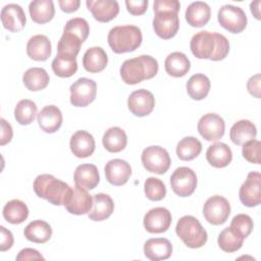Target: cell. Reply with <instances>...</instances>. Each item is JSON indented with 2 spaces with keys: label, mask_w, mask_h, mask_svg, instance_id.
Returning a JSON list of instances; mask_svg holds the SVG:
<instances>
[{
  "label": "cell",
  "mask_w": 261,
  "mask_h": 261,
  "mask_svg": "<svg viewBox=\"0 0 261 261\" xmlns=\"http://www.w3.org/2000/svg\"><path fill=\"white\" fill-rule=\"evenodd\" d=\"M190 48L193 55L199 59L219 61L227 56L229 43L228 40L219 33L202 31L192 37Z\"/></svg>",
  "instance_id": "1"
},
{
  "label": "cell",
  "mask_w": 261,
  "mask_h": 261,
  "mask_svg": "<svg viewBox=\"0 0 261 261\" xmlns=\"http://www.w3.org/2000/svg\"><path fill=\"white\" fill-rule=\"evenodd\" d=\"M158 72V62L150 55L126 59L120 67V76L127 85H136L154 77Z\"/></svg>",
  "instance_id": "2"
},
{
  "label": "cell",
  "mask_w": 261,
  "mask_h": 261,
  "mask_svg": "<svg viewBox=\"0 0 261 261\" xmlns=\"http://www.w3.org/2000/svg\"><path fill=\"white\" fill-rule=\"evenodd\" d=\"M34 191L38 197L46 199L53 205L60 206L67 202L72 189L66 182L45 173L38 175L34 180Z\"/></svg>",
  "instance_id": "3"
},
{
  "label": "cell",
  "mask_w": 261,
  "mask_h": 261,
  "mask_svg": "<svg viewBox=\"0 0 261 261\" xmlns=\"http://www.w3.org/2000/svg\"><path fill=\"white\" fill-rule=\"evenodd\" d=\"M141 30L132 24L117 25L112 28L107 37L108 44L112 51L117 54L135 51L142 43Z\"/></svg>",
  "instance_id": "4"
},
{
  "label": "cell",
  "mask_w": 261,
  "mask_h": 261,
  "mask_svg": "<svg viewBox=\"0 0 261 261\" xmlns=\"http://www.w3.org/2000/svg\"><path fill=\"white\" fill-rule=\"evenodd\" d=\"M175 232L184 244L192 249L201 248L208 239L207 231L200 221L192 215H185L179 218L175 226Z\"/></svg>",
  "instance_id": "5"
},
{
  "label": "cell",
  "mask_w": 261,
  "mask_h": 261,
  "mask_svg": "<svg viewBox=\"0 0 261 261\" xmlns=\"http://www.w3.org/2000/svg\"><path fill=\"white\" fill-rule=\"evenodd\" d=\"M141 160L147 171L163 174L170 167V156L168 152L160 146H150L143 150Z\"/></svg>",
  "instance_id": "6"
},
{
  "label": "cell",
  "mask_w": 261,
  "mask_h": 261,
  "mask_svg": "<svg viewBox=\"0 0 261 261\" xmlns=\"http://www.w3.org/2000/svg\"><path fill=\"white\" fill-rule=\"evenodd\" d=\"M217 18L220 25L232 34H239L247 27V15L239 6L229 4L221 6Z\"/></svg>",
  "instance_id": "7"
},
{
  "label": "cell",
  "mask_w": 261,
  "mask_h": 261,
  "mask_svg": "<svg viewBox=\"0 0 261 261\" xmlns=\"http://www.w3.org/2000/svg\"><path fill=\"white\" fill-rule=\"evenodd\" d=\"M203 214L209 223L213 225H220L227 220L230 214L229 202L222 196H212L205 202Z\"/></svg>",
  "instance_id": "8"
},
{
  "label": "cell",
  "mask_w": 261,
  "mask_h": 261,
  "mask_svg": "<svg viewBox=\"0 0 261 261\" xmlns=\"http://www.w3.org/2000/svg\"><path fill=\"white\" fill-rule=\"evenodd\" d=\"M70 103L75 107H85L92 103L97 94V85L93 80L81 77L69 88Z\"/></svg>",
  "instance_id": "9"
},
{
  "label": "cell",
  "mask_w": 261,
  "mask_h": 261,
  "mask_svg": "<svg viewBox=\"0 0 261 261\" xmlns=\"http://www.w3.org/2000/svg\"><path fill=\"white\" fill-rule=\"evenodd\" d=\"M170 186L177 196H191L197 187V175L189 167H178L170 176Z\"/></svg>",
  "instance_id": "10"
},
{
  "label": "cell",
  "mask_w": 261,
  "mask_h": 261,
  "mask_svg": "<svg viewBox=\"0 0 261 261\" xmlns=\"http://www.w3.org/2000/svg\"><path fill=\"white\" fill-rule=\"evenodd\" d=\"M153 29L155 34L161 39L168 40L174 37L179 29L178 12L175 11H156L154 12Z\"/></svg>",
  "instance_id": "11"
},
{
  "label": "cell",
  "mask_w": 261,
  "mask_h": 261,
  "mask_svg": "<svg viewBox=\"0 0 261 261\" xmlns=\"http://www.w3.org/2000/svg\"><path fill=\"white\" fill-rule=\"evenodd\" d=\"M197 128L206 141L214 142L223 137L225 123L223 118L218 114L207 113L199 119Z\"/></svg>",
  "instance_id": "12"
},
{
  "label": "cell",
  "mask_w": 261,
  "mask_h": 261,
  "mask_svg": "<svg viewBox=\"0 0 261 261\" xmlns=\"http://www.w3.org/2000/svg\"><path fill=\"white\" fill-rule=\"evenodd\" d=\"M261 175L257 171L248 173L245 182L241 186L239 196L241 202L247 207L258 206L261 202Z\"/></svg>",
  "instance_id": "13"
},
{
  "label": "cell",
  "mask_w": 261,
  "mask_h": 261,
  "mask_svg": "<svg viewBox=\"0 0 261 261\" xmlns=\"http://www.w3.org/2000/svg\"><path fill=\"white\" fill-rule=\"evenodd\" d=\"M127 106L134 115L143 117L153 111L155 106V98L150 91L140 89L134 91L129 95L127 99Z\"/></svg>",
  "instance_id": "14"
},
{
  "label": "cell",
  "mask_w": 261,
  "mask_h": 261,
  "mask_svg": "<svg viewBox=\"0 0 261 261\" xmlns=\"http://www.w3.org/2000/svg\"><path fill=\"white\" fill-rule=\"evenodd\" d=\"M171 223V213L164 207H156L149 210L144 216V226L151 233L166 231Z\"/></svg>",
  "instance_id": "15"
},
{
  "label": "cell",
  "mask_w": 261,
  "mask_h": 261,
  "mask_svg": "<svg viewBox=\"0 0 261 261\" xmlns=\"http://www.w3.org/2000/svg\"><path fill=\"white\" fill-rule=\"evenodd\" d=\"M64 206L69 213L83 215L90 212L93 206V197H91L86 189L75 186Z\"/></svg>",
  "instance_id": "16"
},
{
  "label": "cell",
  "mask_w": 261,
  "mask_h": 261,
  "mask_svg": "<svg viewBox=\"0 0 261 261\" xmlns=\"http://www.w3.org/2000/svg\"><path fill=\"white\" fill-rule=\"evenodd\" d=\"M1 20L3 27L13 33L21 31L27 22L23 9L15 3L7 4L2 8Z\"/></svg>",
  "instance_id": "17"
},
{
  "label": "cell",
  "mask_w": 261,
  "mask_h": 261,
  "mask_svg": "<svg viewBox=\"0 0 261 261\" xmlns=\"http://www.w3.org/2000/svg\"><path fill=\"white\" fill-rule=\"evenodd\" d=\"M86 4L94 18L100 22L110 21L119 12L118 2L114 0H87Z\"/></svg>",
  "instance_id": "18"
},
{
  "label": "cell",
  "mask_w": 261,
  "mask_h": 261,
  "mask_svg": "<svg viewBox=\"0 0 261 261\" xmlns=\"http://www.w3.org/2000/svg\"><path fill=\"white\" fill-rule=\"evenodd\" d=\"M106 179L113 186H122L127 182L130 174V165L122 159H112L105 165Z\"/></svg>",
  "instance_id": "19"
},
{
  "label": "cell",
  "mask_w": 261,
  "mask_h": 261,
  "mask_svg": "<svg viewBox=\"0 0 261 261\" xmlns=\"http://www.w3.org/2000/svg\"><path fill=\"white\" fill-rule=\"evenodd\" d=\"M69 147L75 157L87 158L95 151V140L90 133L77 130L71 136Z\"/></svg>",
  "instance_id": "20"
},
{
  "label": "cell",
  "mask_w": 261,
  "mask_h": 261,
  "mask_svg": "<svg viewBox=\"0 0 261 261\" xmlns=\"http://www.w3.org/2000/svg\"><path fill=\"white\" fill-rule=\"evenodd\" d=\"M172 253L171 243L164 238L150 239L144 244V254L152 261L168 259Z\"/></svg>",
  "instance_id": "21"
},
{
  "label": "cell",
  "mask_w": 261,
  "mask_h": 261,
  "mask_svg": "<svg viewBox=\"0 0 261 261\" xmlns=\"http://www.w3.org/2000/svg\"><path fill=\"white\" fill-rule=\"evenodd\" d=\"M38 123L42 130L47 134L55 133L62 123V113L55 105L45 106L38 113Z\"/></svg>",
  "instance_id": "22"
},
{
  "label": "cell",
  "mask_w": 261,
  "mask_h": 261,
  "mask_svg": "<svg viewBox=\"0 0 261 261\" xmlns=\"http://www.w3.org/2000/svg\"><path fill=\"white\" fill-rule=\"evenodd\" d=\"M114 210V203L107 194L99 193L93 196V206L88 213L91 220L102 221L108 218Z\"/></svg>",
  "instance_id": "23"
},
{
  "label": "cell",
  "mask_w": 261,
  "mask_h": 261,
  "mask_svg": "<svg viewBox=\"0 0 261 261\" xmlns=\"http://www.w3.org/2000/svg\"><path fill=\"white\" fill-rule=\"evenodd\" d=\"M27 54L36 61H45L51 55V42L45 35L33 36L27 44Z\"/></svg>",
  "instance_id": "24"
},
{
  "label": "cell",
  "mask_w": 261,
  "mask_h": 261,
  "mask_svg": "<svg viewBox=\"0 0 261 261\" xmlns=\"http://www.w3.org/2000/svg\"><path fill=\"white\" fill-rule=\"evenodd\" d=\"M73 179L75 186L86 190H93L99 184L100 176L94 164H81L74 170Z\"/></svg>",
  "instance_id": "25"
},
{
  "label": "cell",
  "mask_w": 261,
  "mask_h": 261,
  "mask_svg": "<svg viewBox=\"0 0 261 261\" xmlns=\"http://www.w3.org/2000/svg\"><path fill=\"white\" fill-rule=\"evenodd\" d=\"M211 10L207 3L196 1L191 3L186 10V19L194 28L204 27L210 19Z\"/></svg>",
  "instance_id": "26"
},
{
  "label": "cell",
  "mask_w": 261,
  "mask_h": 261,
  "mask_svg": "<svg viewBox=\"0 0 261 261\" xmlns=\"http://www.w3.org/2000/svg\"><path fill=\"white\" fill-rule=\"evenodd\" d=\"M206 159L213 167L222 168L230 163L232 153L226 144L221 142L214 143L207 149Z\"/></svg>",
  "instance_id": "27"
},
{
  "label": "cell",
  "mask_w": 261,
  "mask_h": 261,
  "mask_svg": "<svg viewBox=\"0 0 261 261\" xmlns=\"http://www.w3.org/2000/svg\"><path fill=\"white\" fill-rule=\"evenodd\" d=\"M108 62V57L104 49L101 47L89 48L83 57L84 68L92 73L102 71Z\"/></svg>",
  "instance_id": "28"
},
{
  "label": "cell",
  "mask_w": 261,
  "mask_h": 261,
  "mask_svg": "<svg viewBox=\"0 0 261 261\" xmlns=\"http://www.w3.org/2000/svg\"><path fill=\"white\" fill-rule=\"evenodd\" d=\"M164 67L169 75L180 77L188 73L191 68V62L186 54L181 52H172L166 57Z\"/></svg>",
  "instance_id": "29"
},
{
  "label": "cell",
  "mask_w": 261,
  "mask_h": 261,
  "mask_svg": "<svg viewBox=\"0 0 261 261\" xmlns=\"http://www.w3.org/2000/svg\"><path fill=\"white\" fill-rule=\"evenodd\" d=\"M23 234L27 240L33 243L44 244L50 240L52 236V228L48 222L38 219L30 222L24 227Z\"/></svg>",
  "instance_id": "30"
},
{
  "label": "cell",
  "mask_w": 261,
  "mask_h": 261,
  "mask_svg": "<svg viewBox=\"0 0 261 261\" xmlns=\"http://www.w3.org/2000/svg\"><path fill=\"white\" fill-rule=\"evenodd\" d=\"M257 136V128L253 122L247 119L237 121L230 128L229 137L233 144L244 145L246 142L254 140Z\"/></svg>",
  "instance_id": "31"
},
{
  "label": "cell",
  "mask_w": 261,
  "mask_h": 261,
  "mask_svg": "<svg viewBox=\"0 0 261 261\" xmlns=\"http://www.w3.org/2000/svg\"><path fill=\"white\" fill-rule=\"evenodd\" d=\"M29 11L32 19L37 23H46L50 21L54 14V3L51 0H35L29 5Z\"/></svg>",
  "instance_id": "32"
},
{
  "label": "cell",
  "mask_w": 261,
  "mask_h": 261,
  "mask_svg": "<svg viewBox=\"0 0 261 261\" xmlns=\"http://www.w3.org/2000/svg\"><path fill=\"white\" fill-rule=\"evenodd\" d=\"M102 143L108 152L117 153L125 148L127 144V137L122 128L113 126L105 132L102 138Z\"/></svg>",
  "instance_id": "33"
},
{
  "label": "cell",
  "mask_w": 261,
  "mask_h": 261,
  "mask_svg": "<svg viewBox=\"0 0 261 261\" xmlns=\"http://www.w3.org/2000/svg\"><path fill=\"white\" fill-rule=\"evenodd\" d=\"M49 74L44 68L32 67L29 68L22 76V82L28 90L36 92L45 89L49 84Z\"/></svg>",
  "instance_id": "34"
},
{
  "label": "cell",
  "mask_w": 261,
  "mask_h": 261,
  "mask_svg": "<svg viewBox=\"0 0 261 261\" xmlns=\"http://www.w3.org/2000/svg\"><path fill=\"white\" fill-rule=\"evenodd\" d=\"M29 216V208L24 202L14 199L7 202L3 208V217L12 224L23 222Z\"/></svg>",
  "instance_id": "35"
},
{
  "label": "cell",
  "mask_w": 261,
  "mask_h": 261,
  "mask_svg": "<svg viewBox=\"0 0 261 261\" xmlns=\"http://www.w3.org/2000/svg\"><path fill=\"white\" fill-rule=\"evenodd\" d=\"M210 81L203 73L192 75L187 82V92L193 100H203L209 93Z\"/></svg>",
  "instance_id": "36"
},
{
  "label": "cell",
  "mask_w": 261,
  "mask_h": 261,
  "mask_svg": "<svg viewBox=\"0 0 261 261\" xmlns=\"http://www.w3.org/2000/svg\"><path fill=\"white\" fill-rule=\"evenodd\" d=\"M202 151L201 142L194 137L181 139L176 146V155L180 160L190 161L195 159Z\"/></svg>",
  "instance_id": "37"
},
{
  "label": "cell",
  "mask_w": 261,
  "mask_h": 261,
  "mask_svg": "<svg viewBox=\"0 0 261 261\" xmlns=\"http://www.w3.org/2000/svg\"><path fill=\"white\" fill-rule=\"evenodd\" d=\"M38 115V108L35 102L29 99L20 100L14 109V117L21 125H28L34 121Z\"/></svg>",
  "instance_id": "38"
},
{
  "label": "cell",
  "mask_w": 261,
  "mask_h": 261,
  "mask_svg": "<svg viewBox=\"0 0 261 261\" xmlns=\"http://www.w3.org/2000/svg\"><path fill=\"white\" fill-rule=\"evenodd\" d=\"M52 69L54 73L60 77H69L77 70L76 57L57 54L52 61Z\"/></svg>",
  "instance_id": "39"
},
{
  "label": "cell",
  "mask_w": 261,
  "mask_h": 261,
  "mask_svg": "<svg viewBox=\"0 0 261 261\" xmlns=\"http://www.w3.org/2000/svg\"><path fill=\"white\" fill-rule=\"evenodd\" d=\"M82 44L83 42L76 36L70 33L63 32L57 45L58 54L70 56V57H76V55L80 52Z\"/></svg>",
  "instance_id": "40"
},
{
  "label": "cell",
  "mask_w": 261,
  "mask_h": 261,
  "mask_svg": "<svg viewBox=\"0 0 261 261\" xmlns=\"http://www.w3.org/2000/svg\"><path fill=\"white\" fill-rule=\"evenodd\" d=\"M245 239L236 234L230 227L224 228L218 236L217 243L219 248L227 253H232L241 249Z\"/></svg>",
  "instance_id": "41"
},
{
  "label": "cell",
  "mask_w": 261,
  "mask_h": 261,
  "mask_svg": "<svg viewBox=\"0 0 261 261\" xmlns=\"http://www.w3.org/2000/svg\"><path fill=\"white\" fill-rule=\"evenodd\" d=\"M146 197L151 201H160L166 195V188L163 181L156 177H148L144 185Z\"/></svg>",
  "instance_id": "42"
},
{
  "label": "cell",
  "mask_w": 261,
  "mask_h": 261,
  "mask_svg": "<svg viewBox=\"0 0 261 261\" xmlns=\"http://www.w3.org/2000/svg\"><path fill=\"white\" fill-rule=\"evenodd\" d=\"M64 33H70L76 36L82 42L86 41L90 33V27L88 21L82 17H74L69 19L64 27Z\"/></svg>",
  "instance_id": "43"
},
{
  "label": "cell",
  "mask_w": 261,
  "mask_h": 261,
  "mask_svg": "<svg viewBox=\"0 0 261 261\" xmlns=\"http://www.w3.org/2000/svg\"><path fill=\"white\" fill-rule=\"evenodd\" d=\"M229 227L236 234L246 239L253 229V220L247 214H238L232 218Z\"/></svg>",
  "instance_id": "44"
},
{
  "label": "cell",
  "mask_w": 261,
  "mask_h": 261,
  "mask_svg": "<svg viewBox=\"0 0 261 261\" xmlns=\"http://www.w3.org/2000/svg\"><path fill=\"white\" fill-rule=\"evenodd\" d=\"M260 146H261V143L257 140H251L246 142L242 149L244 158L250 163L259 164L260 163Z\"/></svg>",
  "instance_id": "45"
},
{
  "label": "cell",
  "mask_w": 261,
  "mask_h": 261,
  "mask_svg": "<svg viewBox=\"0 0 261 261\" xmlns=\"http://www.w3.org/2000/svg\"><path fill=\"white\" fill-rule=\"evenodd\" d=\"M154 12L156 11H175L178 12L180 4L177 0H156L153 5Z\"/></svg>",
  "instance_id": "46"
},
{
  "label": "cell",
  "mask_w": 261,
  "mask_h": 261,
  "mask_svg": "<svg viewBox=\"0 0 261 261\" xmlns=\"http://www.w3.org/2000/svg\"><path fill=\"white\" fill-rule=\"evenodd\" d=\"M127 11L133 15H141L145 13L148 7V0H126L125 1Z\"/></svg>",
  "instance_id": "47"
},
{
  "label": "cell",
  "mask_w": 261,
  "mask_h": 261,
  "mask_svg": "<svg viewBox=\"0 0 261 261\" xmlns=\"http://www.w3.org/2000/svg\"><path fill=\"white\" fill-rule=\"evenodd\" d=\"M1 231V244H0V250L2 252L7 251L10 249L13 245V236L9 229H6L4 226H0Z\"/></svg>",
  "instance_id": "48"
},
{
  "label": "cell",
  "mask_w": 261,
  "mask_h": 261,
  "mask_svg": "<svg viewBox=\"0 0 261 261\" xmlns=\"http://www.w3.org/2000/svg\"><path fill=\"white\" fill-rule=\"evenodd\" d=\"M248 92L256 98H260V74L257 73L251 76L247 83Z\"/></svg>",
  "instance_id": "49"
},
{
  "label": "cell",
  "mask_w": 261,
  "mask_h": 261,
  "mask_svg": "<svg viewBox=\"0 0 261 261\" xmlns=\"http://www.w3.org/2000/svg\"><path fill=\"white\" fill-rule=\"evenodd\" d=\"M0 121H1V143L0 144L1 146H4L11 141L13 132H12L11 125L4 118H1Z\"/></svg>",
  "instance_id": "50"
},
{
  "label": "cell",
  "mask_w": 261,
  "mask_h": 261,
  "mask_svg": "<svg viewBox=\"0 0 261 261\" xmlns=\"http://www.w3.org/2000/svg\"><path fill=\"white\" fill-rule=\"evenodd\" d=\"M33 259H44V257L35 249H31V248H25L22 249L18 255L16 256V260L17 261H21V260H33Z\"/></svg>",
  "instance_id": "51"
},
{
  "label": "cell",
  "mask_w": 261,
  "mask_h": 261,
  "mask_svg": "<svg viewBox=\"0 0 261 261\" xmlns=\"http://www.w3.org/2000/svg\"><path fill=\"white\" fill-rule=\"evenodd\" d=\"M58 3H59L61 10L66 13L76 11L81 4L80 0H59Z\"/></svg>",
  "instance_id": "52"
},
{
  "label": "cell",
  "mask_w": 261,
  "mask_h": 261,
  "mask_svg": "<svg viewBox=\"0 0 261 261\" xmlns=\"http://www.w3.org/2000/svg\"><path fill=\"white\" fill-rule=\"evenodd\" d=\"M260 1H255V2H252L250 4V8H251V12L254 14V16L257 18V19H260Z\"/></svg>",
  "instance_id": "53"
}]
</instances>
